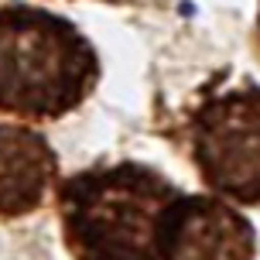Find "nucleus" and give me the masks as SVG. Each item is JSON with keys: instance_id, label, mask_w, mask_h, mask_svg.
Wrapping results in <instances>:
<instances>
[{"instance_id": "nucleus-1", "label": "nucleus", "mask_w": 260, "mask_h": 260, "mask_svg": "<svg viewBox=\"0 0 260 260\" xmlns=\"http://www.w3.org/2000/svg\"><path fill=\"white\" fill-rule=\"evenodd\" d=\"M178 188L144 165L76 175L62 188V219L79 260H157V226Z\"/></svg>"}, {"instance_id": "nucleus-2", "label": "nucleus", "mask_w": 260, "mask_h": 260, "mask_svg": "<svg viewBox=\"0 0 260 260\" xmlns=\"http://www.w3.org/2000/svg\"><path fill=\"white\" fill-rule=\"evenodd\" d=\"M96 55L76 27L45 11H0V106L21 117H58L89 92Z\"/></svg>"}, {"instance_id": "nucleus-3", "label": "nucleus", "mask_w": 260, "mask_h": 260, "mask_svg": "<svg viewBox=\"0 0 260 260\" xmlns=\"http://www.w3.org/2000/svg\"><path fill=\"white\" fill-rule=\"evenodd\" d=\"M192 154L212 192L260 202V86L226 89L195 110Z\"/></svg>"}, {"instance_id": "nucleus-4", "label": "nucleus", "mask_w": 260, "mask_h": 260, "mask_svg": "<svg viewBox=\"0 0 260 260\" xmlns=\"http://www.w3.org/2000/svg\"><path fill=\"white\" fill-rule=\"evenodd\" d=\"M157 260H253V226L216 195H178L157 226Z\"/></svg>"}, {"instance_id": "nucleus-5", "label": "nucleus", "mask_w": 260, "mask_h": 260, "mask_svg": "<svg viewBox=\"0 0 260 260\" xmlns=\"http://www.w3.org/2000/svg\"><path fill=\"white\" fill-rule=\"evenodd\" d=\"M55 178V151L31 130L0 127V216L41 206Z\"/></svg>"}]
</instances>
